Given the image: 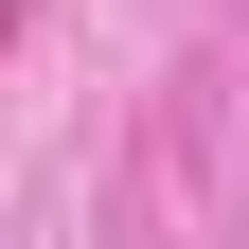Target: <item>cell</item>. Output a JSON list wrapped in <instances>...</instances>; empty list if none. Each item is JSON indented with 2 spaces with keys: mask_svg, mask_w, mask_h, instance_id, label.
Here are the masks:
<instances>
[{
  "mask_svg": "<svg viewBox=\"0 0 249 249\" xmlns=\"http://www.w3.org/2000/svg\"><path fill=\"white\" fill-rule=\"evenodd\" d=\"M0 18H18V0H0Z\"/></svg>",
  "mask_w": 249,
  "mask_h": 249,
  "instance_id": "obj_1",
  "label": "cell"
}]
</instances>
